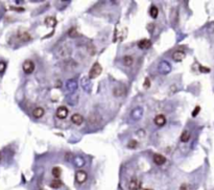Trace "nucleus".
<instances>
[{"label":"nucleus","mask_w":214,"mask_h":190,"mask_svg":"<svg viewBox=\"0 0 214 190\" xmlns=\"http://www.w3.org/2000/svg\"><path fill=\"white\" fill-rule=\"evenodd\" d=\"M101 71H102L101 65H100L99 63H94L93 66L91 67L90 71H89V76H88L89 79H95V77H97L98 75H100Z\"/></svg>","instance_id":"obj_1"},{"label":"nucleus","mask_w":214,"mask_h":190,"mask_svg":"<svg viewBox=\"0 0 214 190\" xmlns=\"http://www.w3.org/2000/svg\"><path fill=\"white\" fill-rule=\"evenodd\" d=\"M158 70L161 74H167L171 71V66L167 61H162L158 66Z\"/></svg>","instance_id":"obj_2"},{"label":"nucleus","mask_w":214,"mask_h":190,"mask_svg":"<svg viewBox=\"0 0 214 190\" xmlns=\"http://www.w3.org/2000/svg\"><path fill=\"white\" fill-rule=\"evenodd\" d=\"M22 68H23V71L25 72V73L29 74L35 70V64H33V62L30 61V60H26V61L23 63Z\"/></svg>","instance_id":"obj_3"},{"label":"nucleus","mask_w":214,"mask_h":190,"mask_svg":"<svg viewBox=\"0 0 214 190\" xmlns=\"http://www.w3.org/2000/svg\"><path fill=\"white\" fill-rule=\"evenodd\" d=\"M87 178H88V174L87 172L84 170H79L76 171V174H75V180L77 183L79 184H83L85 183L86 181H87Z\"/></svg>","instance_id":"obj_4"},{"label":"nucleus","mask_w":214,"mask_h":190,"mask_svg":"<svg viewBox=\"0 0 214 190\" xmlns=\"http://www.w3.org/2000/svg\"><path fill=\"white\" fill-rule=\"evenodd\" d=\"M71 53V48L69 46L64 45L57 50V57H66Z\"/></svg>","instance_id":"obj_5"},{"label":"nucleus","mask_w":214,"mask_h":190,"mask_svg":"<svg viewBox=\"0 0 214 190\" xmlns=\"http://www.w3.org/2000/svg\"><path fill=\"white\" fill-rule=\"evenodd\" d=\"M88 121L91 124H97L101 121V117L98 113H91L88 116Z\"/></svg>","instance_id":"obj_6"},{"label":"nucleus","mask_w":214,"mask_h":190,"mask_svg":"<svg viewBox=\"0 0 214 190\" xmlns=\"http://www.w3.org/2000/svg\"><path fill=\"white\" fill-rule=\"evenodd\" d=\"M68 116V109L64 106H61V107L57 108V117L60 119H65Z\"/></svg>","instance_id":"obj_7"},{"label":"nucleus","mask_w":214,"mask_h":190,"mask_svg":"<svg viewBox=\"0 0 214 190\" xmlns=\"http://www.w3.org/2000/svg\"><path fill=\"white\" fill-rule=\"evenodd\" d=\"M77 89V83L74 79H69L66 83V91L68 93H73Z\"/></svg>","instance_id":"obj_8"},{"label":"nucleus","mask_w":214,"mask_h":190,"mask_svg":"<svg viewBox=\"0 0 214 190\" xmlns=\"http://www.w3.org/2000/svg\"><path fill=\"white\" fill-rule=\"evenodd\" d=\"M142 115H143V110L141 109V108H136V109H134L131 113L132 119H134V120H136V121L139 120V119L142 117Z\"/></svg>","instance_id":"obj_9"},{"label":"nucleus","mask_w":214,"mask_h":190,"mask_svg":"<svg viewBox=\"0 0 214 190\" xmlns=\"http://www.w3.org/2000/svg\"><path fill=\"white\" fill-rule=\"evenodd\" d=\"M140 188V183L137 178L131 179V181L128 182V190H139Z\"/></svg>","instance_id":"obj_10"},{"label":"nucleus","mask_w":214,"mask_h":190,"mask_svg":"<svg viewBox=\"0 0 214 190\" xmlns=\"http://www.w3.org/2000/svg\"><path fill=\"white\" fill-rule=\"evenodd\" d=\"M186 55L184 51H182V50H176V51H174V55H172V59H174V61H176V62H182L184 59H185Z\"/></svg>","instance_id":"obj_11"},{"label":"nucleus","mask_w":214,"mask_h":190,"mask_svg":"<svg viewBox=\"0 0 214 190\" xmlns=\"http://www.w3.org/2000/svg\"><path fill=\"white\" fill-rule=\"evenodd\" d=\"M81 87H83V89L86 91L87 93H89L91 91V84H90V79H89V77H83L81 81Z\"/></svg>","instance_id":"obj_12"},{"label":"nucleus","mask_w":214,"mask_h":190,"mask_svg":"<svg viewBox=\"0 0 214 190\" xmlns=\"http://www.w3.org/2000/svg\"><path fill=\"white\" fill-rule=\"evenodd\" d=\"M71 121L72 123L76 124V125H79V124H81L84 122V117L81 116V114H73L71 116Z\"/></svg>","instance_id":"obj_13"},{"label":"nucleus","mask_w":214,"mask_h":190,"mask_svg":"<svg viewBox=\"0 0 214 190\" xmlns=\"http://www.w3.org/2000/svg\"><path fill=\"white\" fill-rule=\"evenodd\" d=\"M154 162H155L157 165H163V164L166 162V158H165L163 155L156 154V155H154Z\"/></svg>","instance_id":"obj_14"},{"label":"nucleus","mask_w":214,"mask_h":190,"mask_svg":"<svg viewBox=\"0 0 214 190\" xmlns=\"http://www.w3.org/2000/svg\"><path fill=\"white\" fill-rule=\"evenodd\" d=\"M154 121H155V123L157 124L158 126H163L165 123H166V118H165L164 115H157V116L155 117V119H154Z\"/></svg>","instance_id":"obj_15"},{"label":"nucleus","mask_w":214,"mask_h":190,"mask_svg":"<svg viewBox=\"0 0 214 190\" xmlns=\"http://www.w3.org/2000/svg\"><path fill=\"white\" fill-rule=\"evenodd\" d=\"M72 162H73L74 166L76 167H81L85 164V160L81 156H74V157H72Z\"/></svg>","instance_id":"obj_16"},{"label":"nucleus","mask_w":214,"mask_h":190,"mask_svg":"<svg viewBox=\"0 0 214 190\" xmlns=\"http://www.w3.org/2000/svg\"><path fill=\"white\" fill-rule=\"evenodd\" d=\"M150 46H152V42L147 39H143V40L138 42V47L141 48V49H147Z\"/></svg>","instance_id":"obj_17"},{"label":"nucleus","mask_w":214,"mask_h":190,"mask_svg":"<svg viewBox=\"0 0 214 190\" xmlns=\"http://www.w3.org/2000/svg\"><path fill=\"white\" fill-rule=\"evenodd\" d=\"M44 113H45V111H44V109L41 107L36 108V109H33V117H36V118H41V117L44 115Z\"/></svg>","instance_id":"obj_18"},{"label":"nucleus","mask_w":214,"mask_h":190,"mask_svg":"<svg viewBox=\"0 0 214 190\" xmlns=\"http://www.w3.org/2000/svg\"><path fill=\"white\" fill-rule=\"evenodd\" d=\"M45 24L48 27H55L57 25V19L55 17H47L45 19Z\"/></svg>","instance_id":"obj_19"},{"label":"nucleus","mask_w":214,"mask_h":190,"mask_svg":"<svg viewBox=\"0 0 214 190\" xmlns=\"http://www.w3.org/2000/svg\"><path fill=\"white\" fill-rule=\"evenodd\" d=\"M18 38L20 39L21 41H23V42H27V41H29L31 39L30 35L27 33H25V31H23V33H21L20 31L19 33H18Z\"/></svg>","instance_id":"obj_20"},{"label":"nucleus","mask_w":214,"mask_h":190,"mask_svg":"<svg viewBox=\"0 0 214 190\" xmlns=\"http://www.w3.org/2000/svg\"><path fill=\"white\" fill-rule=\"evenodd\" d=\"M122 62H123V65L126 67H130L133 65L134 63V59L131 57V55H125V57H123V59H122Z\"/></svg>","instance_id":"obj_21"},{"label":"nucleus","mask_w":214,"mask_h":190,"mask_svg":"<svg viewBox=\"0 0 214 190\" xmlns=\"http://www.w3.org/2000/svg\"><path fill=\"white\" fill-rule=\"evenodd\" d=\"M61 186H62V182L59 179H55L50 183V187L52 188V189H59V188H61Z\"/></svg>","instance_id":"obj_22"},{"label":"nucleus","mask_w":214,"mask_h":190,"mask_svg":"<svg viewBox=\"0 0 214 190\" xmlns=\"http://www.w3.org/2000/svg\"><path fill=\"white\" fill-rule=\"evenodd\" d=\"M150 15L152 19H156L158 17V15H159V10H158V7L155 6V5H152L150 10Z\"/></svg>","instance_id":"obj_23"},{"label":"nucleus","mask_w":214,"mask_h":190,"mask_svg":"<svg viewBox=\"0 0 214 190\" xmlns=\"http://www.w3.org/2000/svg\"><path fill=\"white\" fill-rule=\"evenodd\" d=\"M113 94H114V96H116V97H121L122 95L124 94V89H122L121 87L114 88V90H113Z\"/></svg>","instance_id":"obj_24"},{"label":"nucleus","mask_w":214,"mask_h":190,"mask_svg":"<svg viewBox=\"0 0 214 190\" xmlns=\"http://www.w3.org/2000/svg\"><path fill=\"white\" fill-rule=\"evenodd\" d=\"M190 139V133L188 131H184L181 135V141L182 142H187Z\"/></svg>","instance_id":"obj_25"},{"label":"nucleus","mask_w":214,"mask_h":190,"mask_svg":"<svg viewBox=\"0 0 214 190\" xmlns=\"http://www.w3.org/2000/svg\"><path fill=\"white\" fill-rule=\"evenodd\" d=\"M62 174V169L60 167H53L52 168V176L55 177V179H59Z\"/></svg>","instance_id":"obj_26"},{"label":"nucleus","mask_w":214,"mask_h":190,"mask_svg":"<svg viewBox=\"0 0 214 190\" xmlns=\"http://www.w3.org/2000/svg\"><path fill=\"white\" fill-rule=\"evenodd\" d=\"M68 36L70 37V38H77V37L79 36V33H77V30H76L75 28H70L69 31H68Z\"/></svg>","instance_id":"obj_27"},{"label":"nucleus","mask_w":214,"mask_h":190,"mask_svg":"<svg viewBox=\"0 0 214 190\" xmlns=\"http://www.w3.org/2000/svg\"><path fill=\"white\" fill-rule=\"evenodd\" d=\"M128 146L130 148H136L137 146H138V142H137L136 140H131L130 142H128Z\"/></svg>","instance_id":"obj_28"},{"label":"nucleus","mask_w":214,"mask_h":190,"mask_svg":"<svg viewBox=\"0 0 214 190\" xmlns=\"http://www.w3.org/2000/svg\"><path fill=\"white\" fill-rule=\"evenodd\" d=\"M150 87V79H148V77H146V79H145V81H144V84H143V88L148 89Z\"/></svg>","instance_id":"obj_29"},{"label":"nucleus","mask_w":214,"mask_h":190,"mask_svg":"<svg viewBox=\"0 0 214 190\" xmlns=\"http://www.w3.org/2000/svg\"><path fill=\"white\" fill-rule=\"evenodd\" d=\"M6 68V64L4 62H0V73H3Z\"/></svg>","instance_id":"obj_30"},{"label":"nucleus","mask_w":214,"mask_h":190,"mask_svg":"<svg viewBox=\"0 0 214 190\" xmlns=\"http://www.w3.org/2000/svg\"><path fill=\"white\" fill-rule=\"evenodd\" d=\"M200 111H201V108L198 107V106H196V107H195V109L193 110V112H192V116L195 117L196 115L198 114V112H200Z\"/></svg>","instance_id":"obj_31"},{"label":"nucleus","mask_w":214,"mask_h":190,"mask_svg":"<svg viewBox=\"0 0 214 190\" xmlns=\"http://www.w3.org/2000/svg\"><path fill=\"white\" fill-rule=\"evenodd\" d=\"M200 70L204 73H208L210 72V68H207V67H204V66H200Z\"/></svg>","instance_id":"obj_32"},{"label":"nucleus","mask_w":214,"mask_h":190,"mask_svg":"<svg viewBox=\"0 0 214 190\" xmlns=\"http://www.w3.org/2000/svg\"><path fill=\"white\" fill-rule=\"evenodd\" d=\"M180 190H188V186L186 185V184H183V185H181Z\"/></svg>","instance_id":"obj_33"},{"label":"nucleus","mask_w":214,"mask_h":190,"mask_svg":"<svg viewBox=\"0 0 214 190\" xmlns=\"http://www.w3.org/2000/svg\"><path fill=\"white\" fill-rule=\"evenodd\" d=\"M13 10H16V11H18V12H23L24 11V9H22V7H20V9H18V7H12Z\"/></svg>","instance_id":"obj_34"},{"label":"nucleus","mask_w":214,"mask_h":190,"mask_svg":"<svg viewBox=\"0 0 214 190\" xmlns=\"http://www.w3.org/2000/svg\"><path fill=\"white\" fill-rule=\"evenodd\" d=\"M0 160H1V154H0Z\"/></svg>","instance_id":"obj_35"}]
</instances>
